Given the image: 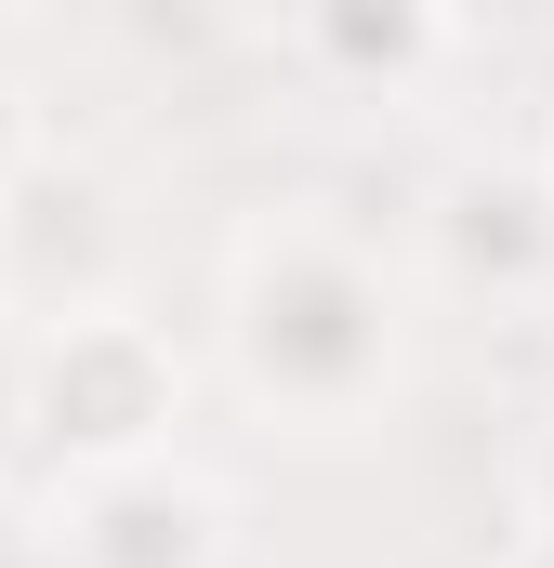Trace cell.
I'll return each mask as SVG.
<instances>
[{
	"instance_id": "cell-1",
	"label": "cell",
	"mask_w": 554,
	"mask_h": 568,
	"mask_svg": "<svg viewBox=\"0 0 554 568\" xmlns=\"http://www.w3.org/2000/svg\"><path fill=\"white\" fill-rule=\"evenodd\" d=\"M410 371V278L317 199H265L225 239V384L265 436H370Z\"/></svg>"
},
{
	"instance_id": "cell-2",
	"label": "cell",
	"mask_w": 554,
	"mask_h": 568,
	"mask_svg": "<svg viewBox=\"0 0 554 568\" xmlns=\"http://www.w3.org/2000/svg\"><path fill=\"white\" fill-rule=\"evenodd\" d=\"M13 424L27 449L66 476H133V463H172L185 449V344L133 317V304H93V317H53L27 331L13 357Z\"/></svg>"
},
{
	"instance_id": "cell-3",
	"label": "cell",
	"mask_w": 554,
	"mask_h": 568,
	"mask_svg": "<svg viewBox=\"0 0 554 568\" xmlns=\"http://www.w3.org/2000/svg\"><path fill=\"white\" fill-rule=\"evenodd\" d=\"M93 304H120V185L80 145H40L0 185V317L53 331V317H93Z\"/></svg>"
},
{
	"instance_id": "cell-4",
	"label": "cell",
	"mask_w": 554,
	"mask_h": 568,
	"mask_svg": "<svg viewBox=\"0 0 554 568\" xmlns=\"http://www.w3.org/2000/svg\"><path fill=\"white\" fill-rule=\"evenodd\" d=\"M40 542L66 568H238V503H225V476H198L172 449L133 476H66L40 503Z\"/></svg>"
},
{
	"instance_id": "cell-5",
	"label": "cell",
	"mask_w": 554,
	"mask_h": 568,
	"mask_svg": "<svg viewBox=\"0 0 554 568\" xmlns=\"http://www.w3.org/2000/svg\"><path fill=\"white\" fill-rule=\"evenodd\" d=\"M422 239H435V278L449 291H489V304L542 291L554 278V185H542V159H529V172H515V159H462V172L435 185Z\"/></svg>"
},
{
	"instance_id": "cell-6",
	"label": "cell",
	"mask_w": 554,
	"mask_h": 568,
	"mask_svg": "<svg viewBox=\"0 0 554 568\" xmlns=\"http://www.w3.org/2000/svg\"><path fill=\"white\" fill-rule=\"evenodd\" d=\"M290 53H317V67H343V80H422L435 53H449V13H410V0H330V13H304L290 27Z\"/></svg>"
},
{
	"instance_id": "cell-7",
	"label": "cell",
	"mask_w": 554,
	"mask_h": 568,
	"mask_svg": "<svg viewBox=\"0 0 554 568\" xmlns=\"http://www.w3.org/2000/svg\"><path fill=\"white\" fill-rule=\"evenodd\" d=\"M40 106H27V80H13V67H0V185H13V172H27V159H40Z\"/></svg>"
},
{
	"instance_id": "cell-8",
	"label": "cell",
	"mask_w": 554,
	"mask_h": 568,
	"mask_svg": "<svg viewBox=\"0 0 554 568\" xmlns=\"http://www.w3.org/2000/svg\"><path fill=\"white\" fill-rule=\"evenodd\" d=\"M0 568H66V556L40 542V516H0Z\"/></svg>"
},
{
	"instance_id": "cell-9",
	"label": "cell",
	"mask_w": 554,
	"mask_h": 568,
	"mask_svg": "<svg viewBox=\"0 0 554 568\" xmlns=\"http://www.w3.org/2000/svg\"><path fill=\"white\" fill-rule=\"evenodd\" d=\"M529 542H554V436L529 449Z\"/></svg>"
},
{
	"instance_id": "cell-10",
	"label": "cell",
	"mask_w": 554,
	"mask_h": 568,
	"mask_svg": "<svg viewBox=\"0 0 554 568\" xmlns=\"http://www.w3.org/2000/svg\"><path fill=\"white\" fill-rule=\"evenodd\" d=\"M502 568H554V542H515V556H502Z\"/></svg>"
},
{
	"instance_id": "cell-11",
	"label": "cell",
	"mask_w": 554,
	"mask_h": 568,
	"mask_svg": "<svg viewBox=\"0 0 554 568\" xmlns=\"http://www.w3.org/2000/svg\"><path fill=\"white\" fill-rule=\"evenodd\" d=\"M542 185H554V133H542Z\"/></svg>"
}]
</instances>
